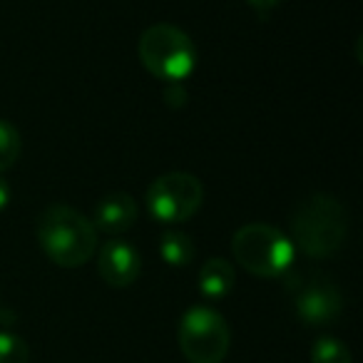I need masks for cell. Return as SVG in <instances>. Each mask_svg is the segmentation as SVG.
<instances>
[{"label": "cell", "instance_id": "7c38bea8", "mask_svg": "<svg viewBox=\"0 0 363 363\" xmlns=\"http://www.w3.org/2000/svg\"><path fill=\"white\" fill-rule=\"evenodd\" d=\"M23 152V137L16 125L0 120V172L11 169Z\"/></svg>", "mask_w": 363, "mask_h": 363}, {"label": "cell", "instance_id": "5bb4252c", "mask_svg": "<svg viewBox=\"0 0 363 363\" xmlns=\"http://www.w3.org/2000/svg\"><path fill=\"white\" fill-rule=\"evenodd\" d=\"M30 351L21 336L11 331H0V363H28Z\"/></svg>", "mask_w": 363, "mask_h": 363}, {"label": "cell", "instance_id": "e0dca14e", "mask_svg": "<svg viewBox=\"0 0 363 363\" xmlns=\"http://www.w3.org/2000/svg\"><path fill=\"white\" fill-rule=\"evenodd\" d=\"M8 202H11V187H8L6 182L0 179V209H6Z\"/></svg>", "mask_w": 363, "mask_h": 363}, {"label": "cell", "instance_id": "2e32d148", "mask_svg": "<svg viewBox=\"0 0 363 363\" xmlns=\"http://www.w3.org/2000/svg\"><path fill=\"white\" fill-rule=\"evenodd\" d=\"M247 3L254 8V11L259 13V16H262V18H267L269 13L274 11V8H279V6H281L284 0H247Z\"/></svg>", "mask_w": 363, "mask_h": 363}, {"label": "cell", "instance_id": "30bf717a", "mask_svg": "<svg viewBox=\"0 0 363 363\" xmlns=\"http://www.w3.org/2000/svg\"><path fill=\"white\" fill-rule=\"evenodd\" d=\"M234 281H237V274H234V267L224 259L214 257L199 269V291L207 298H222L227 296L234 289Z\"/></svg>", "mask_w": 363, "mask_h": 363}, {"label": "cell", "instance_id": "5b68a950", "mask_svg": "<svg viewBox=\"0 0 363 363\" xmlns=\"http://www.w3.org/2000/svg\"><path fill=\"white\" fill-rule=\"evenodd\" d=\"M177 341L189 363H222L229 353L232 331L219 311L192 306L182 316Z\"/></svg>", "mask_w": 363, "mask_h": 363}, {"label": "cell", "instance_id": "6da1fadb", "mask_svg": "<svg viewBox=\"0 0 363 363\" xmlns=\"http://www.w3.org/2000/svg\"><path fill=\"white\" fill-rule=\"evenodd\" d=\"M38 242L57 267L77 269L97 252V229L67 204H50L38 217Z\"/></svg>", "mask_w": 363, "mask_h": 363}, {"label": "cell", "instance_id": "8fae6325", "mask_svg": "<svg viewBox=\"0 0 363 363\" xmlns=\"http://www.w3.org/2000/svg\"><path fill=\"white\" fill-rule=\"evenodd\" d=\"M160 254L169 267H187V264L194 262L197 247H194V242H192L189 234L164 232L160 239Z\"/></svg>", "mask_w": 363, "mask_h": 363}, {"label": "cell", "instance_id": "7a4b0ae2", "mask_svg": "<svg viewBox=\"0 0 363 363\" xmlns=\"http://www.w3.org/2000/svg\"><path fill=\"white\" fill-rule=\"evenodd\" d=\"M346 207L331 194H311L291 212V244L311 259L333 257L346 242Z\"/></svg>", "mask_w": 363, "mask_h": 363}, {"label": "cell", "instance_id": "277c9868", "mask_svg": "<svg viewBox=\"0 0 363 363\" xmlns=\"http://www.w3.org/2000/svg\"><path fill=\"white\" fill-rule=\"evenodd\" d=\"M140 62L162 82H182L197 65V48L184 30L169 23L147 28L140 38Z\"/></svg>", "mask_w": 363, "mask_h": 363}, {"label": "cell", "instance_id": "4fadbf2b", "mask_svg": "<svg viewBox=\"0 0 363 363\" xmlns=\"http://www.w3.org/2000/svg\"><path fill=\"white\" fill-rule=\"evenodd\" d=\"M311 363H351V351L336 336H321L311 348Z\"/></svg>", "mask_w": 363, "mask_h": 363}, {"label": "cell", "instance_id": "8992f818", "mask_svg": "<svg viewBox=\"0 0 363 363\" xmlns=\"http://www.w3.org/2000/svg\"><path fill=\"white\" fill-rule=\"evenodd\" d=\"M204 202L202 182L189 172H169L152 182L145 192V204L157 222L179 224L199 212Z\"/></svg>", "mask_w": 363, "mask_h": 363}, {"label": "cell", "instance_id": "9c48e42d", "mask_svg": "<svg viewBox=\"0 0 363 363\" xmlns=\"http://www.w3.org/2000/svg\"><path fill=\"white\" fill-rule=\"evenodd\" d=\"M140 217V207L127 192H112L100 199L95 207V229H102L107 234H122L135 227Z\"/></svg>", "mask_w": 363, "mask_h": 363}, {"label": "cell", "instance_id": "9a60e30c", "mask_svg": "<svg viewBox=\"0 0 363 363\" xmlns=\"http://www.w3.org/2000/svg\"><path fill=\"white\" fill-rule=\"evenodd\" d=\"M164 100L169 102L172 107H182L187 105V90L179 85V82H167L164 87Z\"/></svg>", "mask_w": 363, "mask_h": 363}, {"label": "cell", "instance_id": "3957f363", "mask_svg": "<svg viewBox=\"0 0 363 363\" xmlns=\"http://www.w3.org/2000/svg\"><path fill=\"white\" fill-rule=\"evenodd\" d=\"M232 254L249 274L262 279H279L294 264V244L284 232L264 222H252L237 229Z\"/></svg>", "mask_w": 363, "mask_h": 363}, {"label": "cell", "instance_id": "52a82bcc", "mask_svg": "<svg viewBox=\"0 0 363 363\" xmlns=\"http://www.w3.org/2000/svg\"><path fill=\"white\" fill-rule=\"evenodd\" d=\"M294 289V306L296 316L306 326H326L338 321L343 311V296L333 281L323 277L301 279Z\"/></svg>", "mask_w": 363, "mask_h": 363}, {"label": "cell", "instance_id": "ba28073f", "mask_svg": "<svg viewBox=\"0 0 363 363\" xmlns=\"http://www.w3.org/2000/svg\"><path fill=\"white\" fill-rule=\"evenodd\" d=\"M97 269H100V277L105 279V284H110L115 289H125L137 281V277L142 272V262L132 244L112 239L100 249Z\"/></svg>", "mask_w": 363, "mask_h": 363}]
</instances>
